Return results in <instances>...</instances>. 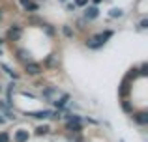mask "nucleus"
I'll return each mask as SVG.
<instances>
[{
	"label": "nucleus",
	"instance_id": "dca6fc26",
	"mask_svg": "<svg viewBox=\"0 0 148 142\" xmlns=\"http://www.w3.org/2000/svg\"><path fill=\"white\" fill-rule=\"evenodd\" d=\"M25 10L26 11H38V10H40V6H38V4H34V2H30L28 6H25Z\"/></svg>",
	"mask_w": 148,
	"mask_h": 142
},
{
	"label": "nucleus",
	"instance_id": "9d476101",
	"mask_svg": "<svg viewBox=\"0 0 148 142\" xmlns=\"http://www.w3.org/2000/svg\"><path fill=\"white\" fill-rule=\"evenodd\" d=\"M49 133H51V127H49V125H40V127H36V135L38 137L49 135Z\"/></svg>",
	"mask_w": 148,
	"mask_h": 142
},
{
	"label": "nucleus",
	"instance_id": "9b49d317",
	"mask_svg": "<svg viewBox=\"0 0 148 142\" xmlns=\"http://www.w3.org/2000/svg\"><path fill=\"white\" fill-rule=\"evenodd\" d=\"M66 124H81V116L79 114H68L66 116Z\"/></svg>",
	"mask_w": 148,
	"mask_h": 142
},
{
	"label": "nucleus",
	"instance_id": "a211bd4d",
	"mask_svg": "<svg viewBox=\"0 0 148 142\" xmlns=\"http://www.w3.org/2000/svg\"><path fill=\"white\" fill-rule=\"evenodd\" d=\"M146 69H148V66H146V64H143V66H141V69H139V73H141V75H143V77H145V75H146V73H148Z\"/></svg>",
	"mask_w": 148,
	"mask_h": 142
},
{
	"label": "nucleus",
	"instance_id": "4468645a",
	"mask_svg": "<svg viewBox=\"0 0 148 142\" xmlns=\"http://www.w3.org/2000/svg\"><path fill=\"white\" fill-rule=\"evenodd\" d=\"M66 129L68 131H71V133H81V124H66Z\"/></svg>",
	"mask_w": 148,
	"mask_h": 142
},
{
	"label": "nucleus",
	"instance_id": "ddd939ff",
	"mask_svg": "<svg viewBox=\"0 0 148 142\" xmlns=\"http://www.w3.org/2000/svg\"><path fill=\"white\" fill-rule=\"evenodd\" d=\"M122 15H124V11L120 10V7H112V10L109 11V17H111V19H120Z\"/></svg>",
	"mask_w": 148,
	"mask_h": 142
},
{
	"label": "nucleus",
	"instance_id": "6ab92c4d",
	"mask_svg": "<svg viewBox=\"0 0 148 142\" xmlns=\"http://www.w3.org/2000/svg\"><path fill=\"white\" fill-rule=\"evenodd\" d=\"M139 28H148V21H146V19H143V21H141V24H139Z\"/></svg>",
	"mask_w": 148,
	"mask_h": 142
},
{
	"label": "nucleus",
	"instance_id": "f257e3e1",
	"mask_svg": "<svg viewBox=\"0 0 148 142\" xmlns=\"http://www.w3.org/2000/svg\"><path fill=\"white\" fill-rule=\"evenodd\" d=\"M112 34H114L112 30H105V32L96 34V36L90 37V39H86V47H90V49H101L112 37Z\"/></svg>",
	"mask_w": 148,
	"mask_h": 142
},
{
	"label": "nucleus",
	"instance_id": "393cba45",
	"mask_svg": "<svg viewBox=\"0 0 148 142\" xmlns=\"http://www.w3.org/2000/svg\"><path fill=\"white\" fill-rule=\"evenodd\" d=\"M0 21H2V10H0Z\"/></svg>",
	"mask_w": 148,
	"mask_h": 142
},
{
	"label": "nucleus",
	"instance_id": "5701e85b",
	"mask_svg": "<svg viewBox=\"0 0 148 142\" xmlns=\"http://www.w3.org/2000/svg\"><path fill=\"white\" fill-rule=\"evenodd\" d=\"M6 122V118H2V114H0V124H4Z\"/></svg>",
	"mask_w": 148,
	"mask_h": 142
},
{
	"label": "nucleus",
	"instance_id": "4be33fe9",
	"mask_svg": "<svg viewBox=\"0 0 148 142\" xmlns=\"http://www.w3.org/2000/svg\"><path fill=\"white\" fill-rule=\"evenodd\" d=\"M19 2H21V4H23V6H28V4H30V2H32V0H19Z\"/></svg>",
	"mask_w": 148,
	"mask_h": 142
},
{
	"label": "nucleus",
	"instance_id": "7ed1b4c3",
	"mask_svg": "<svg viewBox=\"0 0 148 142\" xmlns=\"http://www.w3.org/2000/svg\"><path fill=\"white\" fill-rule=\"evenodd\" d=\"M23 37V28L19 24H11L8 28V39L10 41H19Z\"/></svg>",
	"mask_w": 148,
	"mask_h": 142
},
{
	"label": "nucleus",
	"instance_id": "b1692460",
	"mask_svg": "<svg viewBox=\"0 0 148 142\" xmlns=\"http://www.w3.org/2000/svg\"><path fill=\"white\" fill-rule=\"evenodd\" d=\"M92 2H94V4H99V2H101V0H92Z\"/></svg>",
	"mask_w": 148,
	"mask_h": 142
},
{
	"label": "nucleus",
	"instance_id": "aec40b11",
	"mask_svg": "<svg viewBox=\"0 0 148 142\" xmlns=\"http://www.w3.org/2000/svg\"><path fill=\"white\" fill-rule=\"evenodd\" d=\"M45 30H47V34H49V36H53V34H54V30L51 28V24H45Z\"/></svg>",
	"mask_w": 148,
	"mask_h": 142
},
{
	"label": "nucleus",
	"instance_id": "423d86ee",
	"mask_svg": "<svg viewBox=\"0 0 148 142\" xmlns=\"http://www.w3.org/2000/svg\"><path fill=\"white\" fill-rule=\"evenodd\" d=\"M133 120L137 122L139 125H146L148 124V112L146 110H139V112L133 114Z\"/></svg>",
	"mask_w": 148,
	"mask_h": 142
},
{
	"label": "nucleus",
	"instance_id": "a878e982",
	"mask_svg": "<svg viewBox=\"0 0 148 142\" xmlns=\"http://www.w3.org/2000/svg\"><path fill=\"white\" fill-rule=\"evenodd\" d=\"M2 43H4V39H2V37H0V45H2Z\"/></svg>",
	"mask_w": 148,
	"mask_h": 142
},
{
	"label": "nucleus",
	"instance_id": "2eb2a0df",
	"mask_svg": "<svg viewBox=\"0 0 148 142\" xmlns=\"http://www.w3.org/2000/svg\"><path fill=\"white\" fill-rule=\"evenodd\" d=\"M62 32H64V36H66V37H73V30L69 28L68 24H64V26H62Z\"/></svg>",
	"mask_w": 148,
	"mask_h": 142
},
{
	"label": "nucleus",
	"instance_id": "f8f14e48",
	"mask_svg": "<svg viewBox=\"0 0 148 142\" xmlns=\"http://www.w3.org/2000/svg\"><path fill=\"white\" fill-rule=\"evenodd\" d=\"M28 51H26V49H19V51H17V58L19 60H23V62H30V60H28Z\"/></svg>",
	"mask_w": 148,
	"mask_h": 142
},
{
	"label": "nucleus",
	"instance_id": "f03ea898",
	"mask_svg": "<svg viewBox=\"0 0 148 142\" xmlns=\"http://www.w3.org/2000/svg\"><path fill=\"white\" fill-rule=\"evenodd\" d=\"M26 116L36 118V120H47V118H58V112H53V110H36V112H28Z\"/></svg>",
	"mask_w": 148,
	"mask_h": 142
},
{
	"label": "nucleus",
	"instance_id": "bb28decb",
	"mask_svg": "<svg viewBox=\"0 0 148 142\" xmlns=\"http://www.w3.org/2000/svg\"><path fill=\"white\" fill-rule=\"evenodd\" d=\"M60 2H68V0H60Z\"/></svg>",
	"mask_w": 148,
	"mask_h": 142
},
{
	"label": "nucleus",
	"instance_id": "412c9836",
	"mask_svg": "<svg viewBox=\"0 0 148 142\" xmlns=\"http://www.w3.org/2000/svg\"><path fill=\"white\" fill-rule=\"evenodd\" d=\"M86 2H88V0H77V4H75V6H84Z\"/></svg>",
	"mask_w": 148,
	"mask_h": 142
},
{
	"label": "nucleus",
	"instance_id": "20e7f679",
	"mask_svg": "<svg viewBox=\"0 0 148 142\" xmlns=\"http://www.w3.org/2000/svg\"><path fill=\"white\" fill-rule=\"evenodd\" d=\"M62 92L58 90L56 86H49V88H43V92H41V97L47 99V101H54V99L60 95Z\"/></svg>",
	"mask_w": 148,
	"mask_h": 142
},
{
	"label": "nucleus",
	"instance_id": "cd10ccee",
	"mask_svg": "<svg viewBox=\"0 0 148 142\" xmlns=\"http://www.w3.org/2000/svg\"><path fill=\"white\" fill-rule=\"evenodd\" d=\"M0 90H2V86H0Z\"/></svg>",
	"mask_w": 148,
	"mask_h": 142
},
{
	"label": "nucleus",
	"instance_id": "6e6552de",
	"mask_svg": "<svg viewBox=\"0 0 148 142\" xmlns=\"http://www.w3.org/2000/svg\"><path fill=\"white\" fill-rule=\"evenodd\" d=\"M68 101H69V95L68 94H60V97H56L53 103H54V107H56L58 110H62L66 105H68Z\"/></svg>",
	"mask_w": 148,
	"mask_h": 142
},
{
	"label": "nucleus",
	"instance_id": "f3484780",
	"mask_svg": "<svg viewBox=\"0 0 148 142\" xmlns=\"http://www.w3.org/2000/svg\"><path fill=\"white\" fill-rule=\"evenodd\" d=\"M0 142H10V135L8 133H0Z\"/></svg>",
	"mask_w": 148,
	"mask_h": 142
},
{
	"label": "nucleus",
	"instance_id": "0eeeda50",
	"mask_svg": "<svg viewBox=\"0 0 148 142\" xmlns=\"http://www.w3.org/2000/svg\"><path fill=\"white\" fill-rule=\"evenodd\" d=\"M28 139H30V133L26 129H19V131H15L13 142H28Z\"/></svg>",
	"mask_w": 148,
	"mask_h": 142
},
{
	"label": "nucleus",
	"instance_id": "39448f33",
	"mask_svg": "<svg viewBox=\"0 0 148 142\" xmlns=\"http://www.w3.org/2000/svg\"><path fill=\"white\" fill-rule=\"evenodd\" d=\"M25 71L28 73V75H40V73L43 71V67H41L38 62H26L25 64Z\"/></svg>",
	"mask_w": 148,
	"mask_h": 142
},
{
	"label": "nucleus",
	"instance_id": "1a4fd4ad",
	"mask_svg": "<svg viewBox=\"0 0 148 142\" xmlns=\"http://www.w3.org/2000/svg\"><path fill=\"white\" fill-rule=\"evenodd\" d=\"M98 15H99V10H98V6H88L86 10H84V19H88V21L96 19Z\"/></svg>",
	"mask_w": 148,
	"mask_h": 142
}]
</instances>
